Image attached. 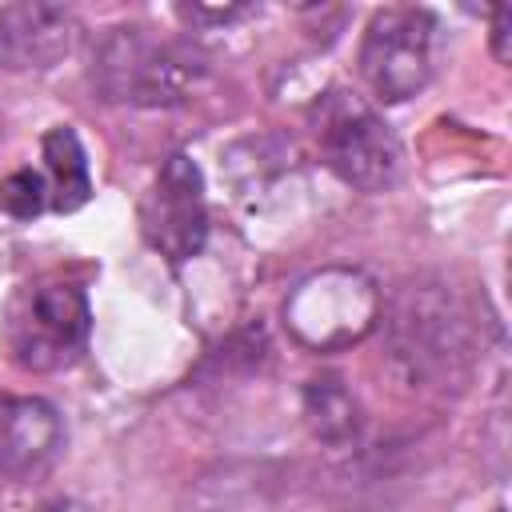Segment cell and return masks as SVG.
Returning a JSON list of instances; mask_svg holds the SVG:
<instances>
[{"label": "cell", "instance_id": "5", "mask_svg": "<svg viewBox=\"0 0 512 512\" xmlns=\"http://www.w3.org/2000/svg\"><path fill=\"white\" fill-rule=\"evenodd\" d=\"M284 320L312 348L348 344L376 320V288L360 272L328 268L292 292V300L284 304Z\"/></svg>", "mask_w": 512, "mask_h": 512}, {"label": "cell", "instance_id": "7", "mask_svg": "<svg viewBox=\"0 0 512 512\" xmlns=\"http://www.w3.org/2000/svg\"><path fill=\"white\" fill-rule=\"evenodd\" d=\"M64 452V420L40 396L0 400V476L36 480Z\"/></svg>", "mask_w": 512, "mask_h": 512}, {"label": "cell", "instance_id": "9", "mask_svg": "<svg viewBox=\"0 0 512 512\" xmlns=\"http://www.w3.org/2000/svg\"><path fill=\"white\" fill-rule=\"evenodd\" d=\"M44 160H48V176H52V208L56 212H76L88 196H92V176H88V160L84 148L76 140L72 128H52L44 136Z\"/></svg>", "mask_w": 512, "mask_h": 512}, {"label": "cell", "instance_id": "2", "mask_svg": "<svg viewBox=\"0 0 512 512\" xmlns=\"http://www.w3.org/2000/svg\"><path fill=\"white\" fill-rule=\"evenodd\" d=\"M88 328L92 312L84 288L68 280H40L12 296L0 324V344L24 372H60L80 360Z\"/></svg>", "mask_w": 512, "mask_h": 512}, {"label": "cell", "instance_id": "12", "mask_svg": "<svg viewBox=\"0 0 512 512\" xmlns=\"http://www.w3.org/2000/svg\"><path fill=\"white\" fill-rule=\"evenodd\" d=\"M508 32H512V8L496 4L492 8V52H496V60H508Z\"/></svg>", "mask_w": 512, "mask_h": 512}, {"label": "cell", "instance_id": "6", "mask_svg": "<svg viewBox=\"0 0 512 512\" xmlns=\"http://www.w3.org/2000/svg\"><path fill=\"white\" fill-rule=\"evenodd\" d=\"M140 232L144 240L168 256V260H188L200 252L208 236V204H204V180L200 168L176 152L164 160L156 172L152 188L140 200Z\"/></svg>", "mask_w": 512, "mask_h": 512}, {"label": "cell", "instance_id": "13", "mask_svg": "<svg viewBox=\"0 0 512 512\" xmlns=\"http://www.w3.org/2000/svg\"><path fill=\"white\" fill-rule=\"evenodd\" d=\"M36 512H92V508H84L76 500H52V504H40Z\"/></svg>", "mask_w": 512, "mask_h": 512}, {"label": "cell", "instance_id": "11", "mask_svg": "<svg viewBox=\"0 0 512 512\" xmlns=\"http://www.w3.org/2000/svg\"><path fill=\"white\" fill-rule=\"evenodd\" d=\"M0 204H4V212L28 220V216L44 212V204H48V180L40 172H32V168H20V172H12L0 184Z\"/></svg>", "mask_w": 512, "mask_h": 512}, {"label": "cell", "instance_id": "10", "mask_svg": "<svg viewBox=\"0 0 512 512\" xmlns=\"http://www.w3.org/2000/svg\"><path fill=\"white\" fill-rule=\"evenodd\" d=\"M304 412H308V424L316 428V436H324L332 444L356 436V428H360V408L336 380H312L304 392Z\"/></svg>", "mask_w": 512, "mask_h": 512}, {"label": "cell", "instance_id": "1", "mask_svg": "<svg viewBox=\"0 0 512 512\" xmlns=\"http://www.w3.org/2000/svg\"><path fill=\"white\" fill-rule=\"evenodd\" d=\"M88 76L104 100L160 108L188 100L204 76V64L180 40H164L140 24H120L92 44Z\"/></svg>", "mask_w": 512, "mask_h": 512}, {"label": "cell", "instance_id": "3", "mask_svg": "<svg viewBox=\"0 0 512 512\" xmlns=\"http://www.w3.org/2000/svg\"><path fill=\"white\" fill-rule=\"evenodd\" d=\"M316 144H320L328 168L360 192H384L400 180L404 152H400L396 132L364 100H356L348 92H332L320 104Z\"/></svg>", "mask_w": 512, "mask_h": 512}, {"label": "cell", "instance_id": "8", "mask_svg": "<svg viewBox=\"0 0 512 512\" xmlns=\"http://www.w3.org/2000/svg\"><path fill=\"white\" fill-rule=\"evenodd\" d=\"M76 40V20L60 4H8L0 8V68L32 72L56 64Z\"/></svg>", "mask_w": 512, "mask_h": 512}, {"label": "cell", "instance_id": "4", "mask_svg": "<svg viewBox=\"0 0 512 512\" xmlns=\"http://www.w3.org/2000/svg\"><path fill=\"white\" fill-rule=\"evenodd\" d=\"M436 68V16L428 8H384L360 40V72L380 100L416 96Z\"/></svg>", "mask_w": 512, "mask_h": 512}]
</instances>
